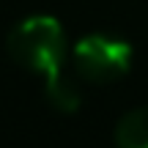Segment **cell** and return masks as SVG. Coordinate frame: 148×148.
<instances>
[{"label":"cell","instance_id":"1","mask_svg":"<svg viewBox=\"0 0 148 148\" xmlns=\"http://www.w3.org/2000/svg\"><path fill=\"white\" fill-rule=\"evenodd\" d=\"M5 47H8V55L14 63L49 77V74L60 71V63L66 55V36L58 19L30 16L11 30Z\"/></svg>","mask_w":148,"mask_h":148},{"label":"cell","instance_id":"2","mask_svg":"<svg viewBox=\"0 0 148 148\" xmlns=\"http://www.w3.org/2000/svg\"><path fill=\"white\" fill-rule=\"evenodd\" d=\"M74 66L90 82H115L132 66V47L121 38L104 36V33H93L77 41L74 47Z\"/></svg>","mask_w":148,"mask_h":148},{"label":"cell","instance_id":"3","mask_svg":"<svg viewBox=\"0 0 148 148\" xmlns=\"http://www.w3.org/2000/svg\"><path fill=\"white\" fill-rule=\"evenodd\" d=\"M118 148H148V107L132 110L115 126Z\"/></svg>","mask_w":148,"mask_h":148},{"label":"cell","instance_id":"4","mask_svg":"<svg viewBox=\"0 0 148 148\" xmlns=\"http://www.w3.org/2000/svg\"><path fill=\"white\" fill-rule=\"evenodd\" d=\"M44 93H47V101L60 112H74L79 107V90L74 88L71 79H66L63 74H49L47 85H44Z\"/></svg>","mask_w":148,"mask_h":148}]
</instances>
